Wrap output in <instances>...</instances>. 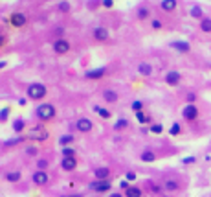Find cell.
<instances>
[{"instance_id": "9", "label": "cell", "mask_w": 211, "mask_h": 197, "mask_svg": "<svg viewBox=\"0 0 211 197\" xmlns=\"http://www.w3.org/2000/svg\"><path fill=\"white\" fill-rule=\"evenodd\" d=\"M61 168H62L64 171H74V170L77 168L76 157H62V160H61Z\"/></svg>"}, {"instance_id": "10", "label": "cell", "mask_w": 211, "mask_h": 197, "mask_svg": "<svg viewBox=\"0 0 211 197\" xmlns=\"http://www.w3.org/2000/svg\"><path fill=\"white\" fill-rule=\"evenodd\" d=\"M184 118L186 120H189V122H193V120H196V116H198V109L193 105V103H189L187 107H184Z\"/></svg>"}, {"instance_id": "46", "label": "cell", "mask_w": 211, "mask_h": 197, "mask_svg": "<svg viewBox=\"0 0 211 197\" xmlns=\"http://www.w3.org/2000/svg\"><path fill=\"white\" fill-rule=\"evenodd\" d=\"M4 42H6V37H4V35H0V46H4Z\"/></svg>"}, {"instance_id": "23", "label": "cell", "mask_w": 211, "mask_h": 197, "mask_svg": "<svg viewBox=\"0 0 211 197\" xmlns=\"http://www.w3.org/2000/svg\"><path fill=\"white\" fill-rule=\"evenodd\" d=\"M189 15H191L193 19H204V11H202V7L200 6H193L191 7V11H189Z\"/></svg>"}, {"instance_id": "17", "label": "cell", "mask_w": 211, "mask_h": 197, "mask_svg": "<svg viewBox=\"0 0 211 197\" xmlns=\"http://www.w3.org/2000/svg\"><path fill=\"white\" fill-rule=\"evenodd\" d=\"M171 46H173L174 50H178V52H184V54L191 50L189 42H186V41H174V42H171Z\"/></svg>"}, {"instance_id": "16", "label": "cell", "mask_w": 211, "mask_h": 197, "mask_svg": "<svg viewBox=\"0 0 211 197\" xmlns=\"http://www.w3.org/2000/svg\"><path fill=\"white\" fill-rule=\"evenodd\" d=\"M94 177H96V180H108L110 170L108 168H97L96 171H94Z\"/></svg>"}, {"instance_id": "7", "label": "cell", "mask_w": 211, "mask_h": 197, "mask_svg": "<svg viewBox=\"0 0 211 197\" xmlns=\"http://www.w3.org/2000/svg\"><path fill=\"white\" fill-rule=\"evenodd\" d=\"M110 37V33H108V30L105 28V26H97L94 28V39L99 41V42H105V41H108Z\"/></svg>"}, {"instance_id": "27", "label": "cell", "mask_w": 211, "mask_h": 197, "mask_svg": "<svg viewBox=\"0 0 211 197\" xmlns=\"http://www.w3.org/2000/svg\"><path fill=\"white\" fill-rule=\"evenodd\" d=\"M72 142H74V137H72V135H62V137L59 138V144H61L62 147H68Z\"/></svg>"}, {"instance_id": "24", "label": "cell", "mask_w": 211, "mask_h": 197, "mask_svg": "<svg viewBox=\"0 0 211 197\" xmlns=\"http://www.w3.org/2000/svg\"><path fill=\"white\" fill-rule=\"evenodd\" d=\"M20 177H22L20 171H9V173H6V180L7 182H19Z\"/></svg>"}, {"instance_id": "31", "label": "cell", "mask_w": 211, "mask_h": 197, "mask_svg": "<svg viewBox=\"0 0 211 197\" xmlns=\"http://www.w3.org/2000/svg\"><path fill=\"white\" fill-rule=\"evenodd\" d=\"M62 157H76V149L74 147H62Z\"/></svg>"}, {"instance_id": "21", "label": "cell", "mask_w": 211, "mask_h": 197, "mask_svg": "<svg viewBox=\"0 0 211 197\" xmlns=\"http://www.w3.org/2000/svg\"><path fill=\"white\" fill-rule=\"evenodd\" d=\"M94 111H96L97 114L101 116L103 120H108V118H112V114H110V111H107L105 107H99V105H94Z\"/></svg>"}, {"instance_id": "33", "label": "cell", "mask_w": 211, "mask_h": 197, "mask_svg": "<svg viewBox=\"0 0 211 197\" xmlns=\"http://www.w3.org/2000/svg\"><path fill=\"white\" fill-rule=\"evenodd\" d=\"M162 131H163V125L162 123H153L151 125V133H154V135H160Z\"/></svg>"}, {"instance_id": "30", "label": "cell", "mask_w": 211, "mask_h": 197, "mask_svg": "<svg viewBox=\"0 0 211 197\" xmlns=\"http://www.w3.org/2000/svg\"><path fill=\"white\" fill-rule=\"evenodd\" d=\"M149 15H151V11H149L147 7H140V9H138V19H140V20L149 19Z\"/></svg>"}, {"instance_id": "14", "label": "cell", "mask_w": 211, "mask_h": 197, "mask_svg": "<svg viewBox=\"0 0 211 197\" xmlns=\"http://www.w3.org/2000/svg\"><path fill=\"white\" fill-rule=\"evenodd\" d=\"M103 99L107 103H116L117 101V92H116L114 89H105L103 90Z\"/></svg>"}, {"instance_id": "32", "label": "cell", "mask_w": 211, "mask_h": 197, "mask_svg": "<svg viewBox=\"0 0 211 197\" xmlns=\"http://www.w3.org/2000/svg\"><path fill=\"white\" fill-rule=\"evenodd\" d=\"M136 118H138V122H140V123H149V122H151V118H149V116H145L141 111H140V113H136Z\"/></svg>"}, {"instance_id": "2", "label": "cell", "mask_w": 211, "mask_h": 197, "mask_svg": "<svg viewBox=\"0 0 211 197\" xmlns=\"http://www.w3.org/2000/svg\"><path fill=\"white\" fill-rule=\"evenodd\" d=\"M26 92H28V98L30 99H42L46 96V85H42V83H30L28 85V89H26Z\"/></svg>"}, {"instance_id": "41", "label": "cell", "mask_w": 211, "mask_h": 197, "mask_svg": "<svg viewBox=\"0 0 211 197\" xmlns=\"http://www.w3.org/2000/svg\"><path fill=\"white\" fill-rule=\"evenodd\" d=\"M151 26H153V30H160V28H162V22H160V20H153Z\"/></svg>"}, {"instance_id": "18", "label": "cell", "mask_w": 211, "mask_h": 197, "mask_svg": "<svg viewBox=\"0 0 211 197\" xmlns=\"http://www.w3.org/2000/svg\"><path fill=\"white\" fill-rule=\"evenodd\" d=\"M138 74L140 76H153V66L149 63H140L138 65Z\"/></svg>"}, {"instance_id": "1", "label": "cell", "mask_w": 211, "mask_h": 197, "mask_svg": "<svg viewBox=\"0 0 211 197\" xmlns=\"http://www.w3.org/2000/svg\"><path fill=\"white\" fill-rule=\"evenodd\" d=\"M35 114H37L39 120H42V122H48V120L55 118V114H57V111H55V105L53 103H39L37 109H35Z\"/></svg>"}, {"instance_id": "35", "label": "cell", "mask_w": 211, "mask_h": 197, "mask_svg": "<svg viewBox=\"0 0 211 197\" xmlns=\"http://www.w3.org/2000/svg\"><path fill=\"white\" fill-rule=\"evenodd\" d=\"M7 116H9V107H4V109L0 111V122L4 123V122L7 120Z\"/></svg>"}, {"instance_id": "48", "label": "cell", "mask_w": 211, "mask_h": 197, "mask_svg": "<svg viewBox=\"0 0 211 197\" xmlns=\"http://www.w3.org/2000/svg\"><path fill=\"white\" fill-rule=\"evenodd\" d=\"M6 65H7V63H6V61H0V70H2V68H4V66H6Z\"/></svg>"}, {"instance_id": "29", "label": "cell", "mask_w": 211, "mask_h": 197, "mask_svg": "<svg viewBox=\"0 0 211 197\" xmlns=\"http://www.w3.org/2000/svg\"><path fill=\"white\" fill-rule=\"evenodd\" d=\"M125 127H129V120H127V118H119L114 123V129H116V131H121V129H125Z\"/></svg>"}, {"instance_id": "25", "label": "cell", "mask_w": 211, "mask_h": 197, "mask_svg": "<svg viewBox=\"0 0 211 197\" xmlns=\"http://www.w3.org/2000/svg\"><path fill=\"white\" fill-rule=\"evenodd\" d=\"M200 30L206 31V33H211V19L209 17H204L200 20Z\"/></svg>"}, {"instance_id": "34", "label": "cell", "mask_w": 211, "mask_h": 197, "mask_svg": "<svg viewBox=\"0 0 211 197\" xmlns=\"http://www.w3.org/2000/svg\"><path fill=\"white\" fill-rule=\"evenodd\" d=\"M46 168H48V160H46V158H39V160H37V170L44 171Z\"/></svg>"}, {"instance_id": "26", "label": "cell", "mask_w": 211, "mask_h": 197, "mask_svg": "<svg viewBox=\"0 0 211 197\" xmlns=\"http://www.w3.org/2000/svg\"><path fill=\"white\" fill-rule=\"evenodd\" d=\"M125 195H127V197H141L143 194H141V190H140V188L131 186V188H127V190H125Z\"/></svg>"}, {"instance_id": "15", "label": "cell", "mask_w": 211, "mask_h": 197, "mask_svg": "<svg viewBox=\"0 0 211 197\" xmlns=\"http://www.w3.org/2000/svg\"><path fill=\"white\" fill-rule=\"evenodd\" d=\"M24 129H26V120L22 118V116L13 120V133L20 135V133H24Z\"/></svg>"}, {"instance_id": "19", "label": "cell", "mask_w": 211, "mask_h": 197, "mask_svg": "<svg viewBox=\"0 0 211 197\" xmlns=\"http://www.w3.org/2000/svg\"><path fill=\"white\" fill-rule=\"evenodd\" d=\"M160 6H162L163 11H174L176 9V0H162Z\"/></svg>"}, {"instance_id": "40", "label": "cell", "mask_w": 211, "mask_h": 197, "mask_svg": "<svg viewBox=\"0 0 211 197\" xmlns=\"http://www.w3.org/2000/svg\"><path fill=\"white\" fill-rule=\"evenodd\" d=\"M125 179H127V180H134L136 173H134V171H127V173H125Z\"/></svg>"}, {"instance_id": "43", "label": "cell", "mask_w": 211, "mask_h": 197, "mask_svg": "<svg viewBox=\"0 0 211 197\" xmlns=\"http://www.w3.org/2000/svg\"><path fill=\"white\" fill-rule=\"evenodd\" d=\"M35 153H37V149H35V147H30V149H28V155H35Z\"/></svg>"}, {"instance_id": "5", "label": "cell", "mask_w": 211, "mask_h": 197, "mask_svg": "<svg viewBox=\"0 0 211 197\" xmlns=\"http://www.w3.org/2000/svg\"><path fill=\"white\" fill-rule=\"evenodd\" d=\"M92 127H94V123H92V120L90 118H77L76 129L79 131V133H90Z\"/></svg>"}, {"instance_id": "20", "label": "cell", "mask_w": 211, "mask_h": 197, "mask_svg": "<svg viewBox=\"0 0 211 197\" xmlns=\"http://www.w3.org/2000/svg\"><path fill=\"white\" fill-rule=\"evenodd\" d=\"M141 160H143V162H154V160H156V153H154L153 149H143Z\"/></svg>"}, {"instance_id": "3", "label": "cell", "mask_w": 211, "mask_h": 197, "mask_svg": "<svg viewBox=\"0 0 211 197\" xmlns=\"http://www.w3.org/2000/svg\"><path fill=\"white\" fill-rule=\"evenodd\" d=\"M52 48H53L55 54L62 55V54H68L72 50V44H70V41H66V39H55L53 44H52Z\"/></svg>"}, {"instance_id": "45", "label": "cell", "mask_w": 211, "mask_h": 197, "mask_svg": "<svg viewBox=\"0 0 211 197\" xmlns=\"http://www.w3.org/2000/svg\"><path fill=\"white\" fill-rule=\"evenodd\" d=\"M187 99H189V103H191V101H195V94H187Z\"/></svg>"}, {"instance_id": "36", "label": "cell", "mask_w": 211, "mask_h": 197, "mask_svg": "<svg viewBox=\"0 0 211 197\" xmlns=\"http://www.w3.org/2000/svg\"><path fill=\"white\" fill-rule=\"evenodd\" d=\"M141 109H143V101H140V99L132 101V111H134V113H140Z\"/></svg>"}, {"instance_id": "28", "label": "cell", "mask_w": 211, "mask_h": 197, "mask_svg": "<svg viewBox=\"0 0 211 197\" xmlns=\"http://www.w3.org/2000/svg\"><path fill=\"white\" fill-rule=\"evenodd\" d=\"M165 190H167V192H176V190H178V182L173 180V179H167V180H165Z\"/></svg>"}, {"instance_id": "44", "label": "cell", "mask_w": 211, "mask_h": 197, "mask_svg": "<svg viewBox=\"0 0 211 197\" xmlns=\"http://www.w3.org/2000/svg\"><path fill=\"white\" fill-rule=\"evenodd\" d=\"M19 105H20V107H24V105H26V99L20 98V99H19Z\"/></svg>"}, {"instance_id": "12", "label": "cell", "mask_w": 211, "mask_h": 197, "mask_svg": "<svg viewBox=\"0 0 211 197\" xmlns=\"http://www.w3.org/2000/svg\"><path fill=\"white\" fill-rule=\"evenodd\" d=\"M28 138H31V140H46V138H48V133H46L42 127H33L31 133L28 135Z\"/></svg>"}, {"instance_id": "6", "label": "cell", "mask_w": 211, "mask_h": 197, "mask_svg": "<svg viewBox=\"0 0 211 197\" xmlns=\"http://www.w3.org/2000/svg\"><path fill=\"white\" fill-rule=\"evenodd\" d=\"M90 188L97 194H103V192H110L112 184H110V180H96V182L90 184Z\"/></svg>"}, {"instance_id": "11", "label": "cell", "mask_w": 211, "mask_h": 197, "mask_svg": "<svg viewBox=\"0 0 211 197\" xmlns=\"http://www.w3.org/2000/svg\"><path fill=\"white\" fill-rule=\"evenodd\" d=\"M48 180H50V177H48V173H46V171L37 170V171L33 173V182H35L37 186H44V184H48Z\"/></svg>"}, {"instance_id": "37", "label": "cell", "mask_w": 211, "mask_h": 197, "mask_svg": "<svg viewBox=\"0 0 211 197\" xmlns=\"http://www.w3.org/2000/svg\"><path fill=\"white\" fill-rule=\"evenodd\" d=\"M169 133H171V135H174V137H176V135H180V125H178V123H173V125H171V129H169Z\"/></svg>"}, {"instance_id": "13", "label": "cell", "mask_w": 211, "mask_h": 197, "mask_svg": "<svg viewBox=\"0 0 211 197\" xmlns=\"http://www.w3.org/2000/svg\"><path fill=\"white\" fill-rule=\"evenodd\" d=\"M180 72H176V70H171V72H167L165 74V83L167 85H173V87H176L178 83H180Z\"/></svg>"}, {"instance_id": "47", "label": "cell", "mask_w": 211, "mask_h": 197, "mask_svg": "<svg viewBox=\"0 0 211 197\" xmlns=\"http://www.w3.org/2000/svg\"><path fill=\"white\" fill-rule=\"evenodd\" d=\"M108 197H123V195H121V194H117V192H114V194H110Z\"/></svg>"}, {"instance_id": "49", "label": "cell", "mask_w": 211, "mask_h": 197, "mask_svg": "<svg viewBox=\"0 0 211 197\" xmlns=\"http://www.w3.org/2000/svg\"><path fill=\"white\" fill-rule=\"evenodd\" d=\"M62 197H66V195H62Z\"/></svg>"}, {"instance_id": "39", "label": "cell", "mask_w": 211, "mask_h": 197, "mask_svg": "<svg viewBox=\"0 0 211 197\" xmlns=\"http://www.w3.org/2000/svg\"><path fill=\"white\" fill-rule=\"evenodd\" d=\"M101 4H103L105 7H108V9L114 7V0H101Z\"/></svg>"}, {"instance_id": "8", "label": "cell", "mask_w": 211, "mask_h": 197, "mask_svg": "<svg viewBox=\"0 0 211 197\" xmlns=\"http://www.w3.org/2000/svg\"><path fill=\"white\" fill-rule=\"evenodd\" d=\"M105 72H107V68L105 66H99V68H90V70H86L85 72V78L86 79H101L105 76Z\"/></svg>"}, {"instance_id": "38", "label": "cell", "mask_w": 211, "mask_h": 197, "mask_svg": "<svg viewBox=\"0 0 211 197\" xmlns=\"http://www.w3.org/2000/svg\"><path fill=\"white\" fill-rule=\"evenodd\" d=\"M22 140H24L22 137H19V138H13V140H7V142H6V146H15V144H20Z\"/></svg>"}, {"instance_id": "22", "label": "cell", "mask_w": 211, "mask_h": 197, "mask_svg": "<svg viewBox=\"0 0 211 197\" xmlns=\"http://www.w3.org/2000/svg\"><path fill=\"white\" fill-rule=\"evenodd\" d=\"M57 9L61 13H70V11H72V4H70L68 0H61L57 4Z\"/></svg>"}, {"instance_id": "4", "label": "cell", "mask_w": 211, "mask_h": 197, "mask_svg": "<svg viewBox=\"0 0 211 197\" xmlns=\"http://www.w3.org/2000/svg\"><path fill=\"white\" fill-rule=\"evenodd\" d=\"M26 22H28V17H26V13H22V11H15V13L9 15V24L15 26V28L26 26Z\"/></svg>"}, {"instance_id": "42", "label": "cell", "mask_w": 211, "mask_h": 197, "mask_svg": "<svg viewBox=\"0 0 211 197\" xmlns=\"http://www.w3.org/2000/svg\"><path fill=\"white\" fill-rule=\"evenodd\" d=\"M195 162V157H186L184 158V164H193Z\"/></svg>"}]
</instances>
